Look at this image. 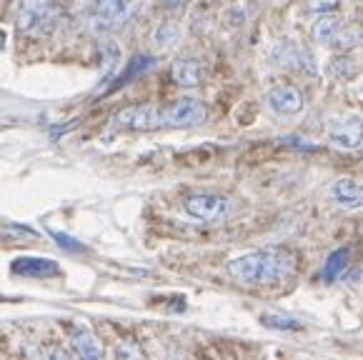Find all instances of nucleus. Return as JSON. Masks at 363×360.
I'll return each mask as SVG.
<instances>
[{
  "label": "nucleus",
  "instance_id": "f257e3e1",
  "mask_svg": "<svg viewBox=\"0 0 363 360\" xmlns=\"http://www.w3.org/2000/svg\"><path fill=\"white\" fill-rule=\"evenodd\" d=\"M228 273L243 286H276L296 273V258L284 248H258L230 260Z\"/></svg>",
  "mask_w": 363,
  "mask_h": 360
},
{
  "label": "nucleus",
  "instance_id": "f03ea898",
  "mask_svg": "<svg viewBox=\"0 0 363 360\" xmlns=\"http://www.w3.org/2000/svg\"><path fill=\"white\" fill-rule=\"evenodd\" d=\"M140 0H93L91 16H88V23H91L93 33H113L118 28H123L130 18L138 11Z\"/></svg>",
  "mask_w": 363,
  "mask_h": 360
},
{
  "label": "nucleus",
  "instance_id": "7ed1b4c3",
  "mask_svg": "<svg viewBox=\"0 0 363 360\" xmlns=\"http://www.w3.org/2000/svg\"><path fill=\"white\" fill-rule=\"evenodd\" d=\"M183 208L191 218L201 223H218L225 220L228 215H233L235 206L230 198L218 196V193H191L183 201Z\"/></svg>",
  "mask_w": 363,
  "mask_h": 360
},
{
  "label": "nucleus",
  "instance_id": "20e7f679",
  "mask_svg": "<svg viewBox=\"0 0 363 360\" xmlns=\"http://www.w3.org/2000/svg\"><path fill=\"white\" fill-rule=\"evenodd\" d=\"M163 128H196L206 123L208 111L198 98H178L168 108H160Z\"/></svg>",
  "mask_w": 363,
  "mask_h": 360
},
{
  "label": "nucleus",
  "instance_id": "39448f33",
  "mask_svg": "<svg viewBox=\"0 0 363 360\" xmlns=\"http://www.w3.org/2000/svg\"><path fill=\"white\" fill-rule=\"evenodd\" d=\"M328 140H331L336 148L353 150L363 143V120L358 116H343L333 118L328 123Z\"/></svg>",
  "mask_w": 363,
  "mask_h": 360
},
{
  "label": "nucleus",
  "instance_id": "423d86ee",
  "mask_svg": "<svg viewBox=\"0 0 363 360\" xmlns=\"http://www.w3.org/2000/svg\"><path fill=\"white\" fill-rule=\"evenodd\" d=\"M116 125L125 130H158L163 128V118H160V108L155 106H130L118 113Z\"/></svg>",
  "mask_w": 363,
  "mask_h": 360
},
{
  "label": "nucleus",
  "instance_id": "0eeeda50",
  "mask_svg": "<svg viewBox=\"0 0 363 360\" xmlns=\"http://www.w3.org/2000/svg\"><path fill=\"white\" fill-rule=\"evenodd\" d=\"M55 21V8L50 0H23L18 26L26 33H38Z\"/></svg>",
  "mask_w": 363,
  "mask_h": 360
},
{
  "label": "nucleus",
  "instance_id": "6e6552de",
  "mask_svg": "<svg viewBox=\"0 0 363 360\" xmlns=\"http://www.w3.org/2000/svg\"><path fill=\"white\" fill-rule=\"evenodd\" d=\"M268 108H271L276 116H284V118H291V116H298L303 111V93H301L296 85H276V88L268 90Z\"/></svg>",
  "mask_w": 363,
  "mask_h": 360
},
{
  "label": "nucleus",
  "instance_id": "1a4fd4ad",
  "mask_svg": "<svg viewBox=\"0 0 363 360\" xmlns=\"http://www.w3.org/2000/svg\"><path fill=\"white\" fill-rule=\"evenodd\" d=\"M11 273L18 278H35V281H45V278H55L60 273V265L55 260L45 258V255H21L11 263Z\"/></svg>",
  "mask_w": 363,
  "mask_h": 360
},
{
  "label": "nucleus",
  "instance_id": "9d476101",
  "mask_svg": "<svg viewBox=\"0 0 363 360\" xmlns=\"http://www.w3.org/2000/svg\"><path fill=\"white\" fill-rule=\"evenodd\" d=\"M331 198L336 206L346 208V210H358L363 208V183L353 178H338L331 186Z\"/></svg>",
  "mask_w": 363,
  "mask_h": 360
},
{
  "label": "nucleus",
  "instance_id": "9b49d317",
  "mask_svg": "<svg viewBox=\"0 0 363 360\" xmlns=\"http://www.w3.org/2000/svg\"><path fill=\"white\" fill-rule=\"evenodd\" d=\"M70 338H73V348L80 358H88V360L103 358L101 343H98L96 333H91L88 328H73V335H70Z\"/></svg>",
  "mask_w": 363,
  "mask_h": 360
},
{
  "label": "nucleus",
  "instance_id": "f8f14e48",
  "mask_svg": "<svg viewBox=\"0 0 363 360\" xmlns=\"http://www.w3.org/2000/svg\"><path fill=\"white\" fill-rule=\"evenodd\" d=\"M173 80L183 88H196L201 83V63L193 58H183L173 63Z\"/></svg>",
  "mask_w": 363,
  "mask_h": 360
},
{
  "label": "nucleus",
  "instance_id": "ddd939ff",
  "mask_svg": "<svg viewBox=\"0 0 363 360\" xmlns=\"http://www.w3.org/2000/svg\"><path fill=\"white\" fill-rule=\"evenodd\" d=\"M338 30H341V21H338L336 13H323V16L313 23L311 35H313L315 43H323V45H326V43H333Z\"/></svg>",
  "mask_w": 363,
  "mask_h": 360
},
{
  "label": "nucleus",
  "instance_id": "4468645a",
  "mask_svg": "<svg viewBox=\"0 0 363 360\" xmlns=\"http://www.w3.org/2000/svg\"><path fill=\"white\" fill-rule=\"evenodd\" d=\"M333 43H336L341 50H353L361 43V30L358 28H341V30L336 33V38H333Z\"/></svg>",
  "mask_w": 363,
  "mask_h": 360
},
{
  "label": "nucleus",
  "instance_id": "2eb2a0df",
  "mask_svg": "<svg viewBox=\"0 0 363 360\" xmlns=\"http://www.w3.org/2000/svg\"><path fill=\"white\" fill-rule=\"evenodd\" d=\"M50 238L55 240V245H60V248L68 250V253H86V245L78 243L75 238H70L63 230H50Z\"/></svg>",
  "mask_w": 363,
  "mask_h": 360
},
{
  "label": "nucleus",
  "instance_id": "dca6fc26",
  "mask_svg": "<svg viewBox=\"0 0 363 360\" xmlns=\"http://www.w3.org/2000/svg\"><path fill=\"white\" fill-rule=\"evenodd\" d=\"M178 35H181V30H178L176 23H163L158 28V33H155V40H158L160 48H168V45H173L178 40Z\"/></svg>",
  "mask_w": 363,
  "mask_h": 360
},
{
  "label": "nucleus",
  "instance_id": "f3484780",
  "mask_svg": "<svg viewBox=\"0 0 363 360\" xmlns=\"http://www.w3.org/2000/svg\"><path fill=\"white\" fill-rule=\"evenodd\" d=\"M153 63L155 60H150V58H133L130 60V65H128V70H125L123 75H121V83H125V80H130L133 75H140V73H145L148 68H153Z\"/></svg>",
  "mask_w": 363,
  "mask_h": 360
},
{
  "label": "nucleus",
  "instance_id": "a211bd4d",
  "mask_svg": "<svg viewBox=\"0 0 363 360\" xmlns=\"http://www.w3.org/2000/svg\"><path fill=\"white\" fill-rule=\"evenodd\" d=\"M308 11L311 13H336L338 11V0H308Z\"/></svg>",
  "mask_w": 363,
  "mask_h": 360
},
{
  "label": "nucleus",
  "instance_id": "6ab92c4d",
  "mask_svg": "<svg viewBox=\"0 0 363 360\" xmlns=\"http://www.w3.org/2000/svg\"><path fill=\"white\" fill-rule=\"evenodd\" d=\"M361 93H363V88H361Z\"/></svg>",
  "mask_w": 363,
  "mask_h": 360
}]
</instances>
